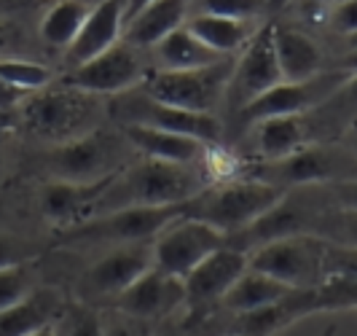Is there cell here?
<instances>
[{
	"mask_svg": "<svg viewBox=\"0 0 357 336\" xmlns=\"http://www.w3.org/2000/svg\"><path fill=\"white\" fill-rule=\"evenodd\" d=\"M210 183H213V175H210L207 161L204 164H172V161L151 159V156L137 154V159H129L107 180L102 194L94 202L91 215L119 210V207L185 205Z\"/></svg>",
	"mask_w": 357,
	"mask_h": 336,
	"instance_id": "obj_1",
	"label": "cell"
},
{
	"mask_svg": "<svg viewBox=\"0 0 357 336\" xmlns=\"http://www.w3.org/2000/svg\"><path fill=\"white\" fill-rule=\"evenodd\" d=\"M248 266L296 291H306L333 275L355 272V245H341L314 234H290L255 245L248 253Z\"/></svg>",
	"mask_w": 357,
	"mask_h": 336,
	"instance_id": "obj_2",
	"label": "cell"
},
{
	"mask_svg": "<svg viewBox=\"0 0 357 336\" xmlns=\"http://www.w3.org/2000/svg\"><path fill=\"white\" fill-rule=\"evenodd\" d=\"M102 97L81 92L59 78L19 100V122L38 140L59 145L102 126Z\"/></svg>",
	"mask_w": 357,
	"mask_h": 336,
	"instance_id": "obj_3",
	"label": "cell"
},
{
	"mask_svg": "<svg viewBox=\"0 0 357 336\" xmlns=\"http://www.w3.org/2000/svg\"><path fill=\"white\" fill-rule=\"evenodd\" d=\"M282 194L285 189L258 177L213 180L207 189L185 202V212L223 231L226 237H234L252 226L258 218H264L282 199Z\"/></svg>",
	"mask_w": 357,
	"mask_h": 336,
	"instance_id": "obj_4",
	"label": "cell"
},
{
	"mask_svg": "<svg viewBox=\"0 0 357 336\" xmlns=\"http://www.w3.org/2000/svg\"><path fill=\"white\" fill-rule=\"evenodd\" d=\"M129 143L121 132H113L105 126H97L75 140L52 145L46 154L43 167L54 180H70V183H97L116 175L124 167V151Z\"/></svg>",
	"mask_w": 357,
	"mask_h": 336,
	"instance_id": "obj_5",
	"label": "cell"
},
{
	"mask_svg": "<svg viewBox=\"0 0 357 336\" xmlns=\"http://www.w3.org/2000/svg\"><path fill=\"white\" fill-rule=\"evenodd\" d=\"M258 173L252 177L266 180L280 189H301V186H328V183H344L355 180L357 159L355 151L333 143H312L304 145L282 159L261 161L255 167Z\"/></svg>",
	"mask_w": 357,
	"mask_h": 336,
	"instance_id": "obj_6",
	"label": "cell"
},
{
	"mask_svg": "<svg viewBox=\"0 0 357 336\" xmlns=\"http://www.w3.org/2000/svg\"><path fill=\"white\" fill-rule=\"evenodd\" d=\"M231 68L234 57H223L213 65L188 68V71L151 68L137 89H143L148 97L159 100L164 105L197 110V113H215V108L226 100Z\"/></svg>",
	"mask_w": 357,
	"mask_h": 336,
	"instance_id": "obj_7",
	"label": "cell"
},
{
	"mask_svg": "<svg viewBox=\"0 0 357 336\" xmlns=\"http://www.w3.org/2000/svg\"><path fill=\"white\" fill-rule=\"evenodd\" d=\"M185 205L172 207H119L97 212L86 221L62 229L59 237L68 245H121V242H153L172 218H178Z\"/></svg>",
	"mask_w": 357,
	"mask_h": 336,
	"instance_id": "obj_8",
	"label": "cell"
},
{
	"mask_svg": "<svg viewBox=\"0 0 357 336\" xmlns=\"http://www.w3.org/2000/svg\"><path fill=\"white\" fill-rule=\"evenodd\" d=\"M110 113L119 119V124H137L164 132H178L188 135L207 145L223 143V126L215 113H197V110H183V108L164 105L159 100L148 97L143 89H129L113 97Z\"/></svg>",
	"mask_w": 357,
	"mask_h": 336,
	"instance_id": "obj_9",
	"label": "cell"
},
{
	"mask_svg": "<svg viewBox=\"0 0 357 336\" xmlns=\"http://www.w3.org/2000/svg\"><path fill=\"white\" fill-rule=\"evenodd\" d=\"M226 242L229 237L223 231H218L215 226L183 210L153 237L151 242L153 266L169 277L183 280L199 261H204L210 253H215Z\"/></svg>",
	"mask_w": 357,
	"mask_h": 336,
	"instance_id": "obj_10",
	"label": "cell"
},
{
	"mask_svg": "<svg viewBox=\"0 0 357 336\" xmlns=\"http://www.w3.org/2000/svg\"><path fill=\"white\" fill-rule=\"evenodd\" d=\"M352 81H355V68H336V71L325 68L306 81H280L277 87H271L261 97L248 103L239 113H242L245 126L255 124L261 119H271V116L306 113L312 108L322 105L325 100H331L336 92H341Z\"/></svg>",
	"mask_w": 357,
	"mask_h": 336,
	"instance_id": "obj_11",
	"label": "cell"
},
{
	"mask_svg": "<svg viewBox=\"0 0 357 336\" xmlns=\"http://www.w3.org/2000/svg\"><path fill=\"white\" fill-rule=\"evenodd\" d=\"M148 71H151L148 54L119 41L102 54L91 57L89 62L59 75V81L97 97H116L121 92L140 87Z\"/></svg>",
	"mask_w": 357,
	"mask_h": 336,
	"instance_id": "obj_12",
	"label": "cell"
},
{
	"mask_svg": "<svg viewBox=\"0 0 357 336\" xmlns=\"http://www.w3.org/2000/svg\"><path fill=\"white\" fill-rule=\"evenodd\" d=\"M151 266H153L151 242H121V245H110L105 256L97 258L84 272L81 301H89L94 307L97 304L107 307L124 288H129Z\"/></svg>",
	"mask_w": 357,
	"mask_h": 336,
	"instance_id": "obj_13",
	"label": "cell"
},
{
	"mask_svg": "<svg viewBox=\"0 0 357 336\" xmlns=\"http://www.w3.org/2000/svg\"><path fill=\"white\" fill-rule=\"evenodd\" d=\"M282 81L280 68H277V57H274V43H271V24H264L261 30H255L250 41L245 43V49L234 57L231 78L226 89V100L236 110L252 103L255 97H261L264 92L277 87Z\"/></svg>",
	"mask_w": 357,
	"mask_h": 336,
	"instance_id": "obj_14",
	"label": "cell"
},
{
	"mask_svg": "<svg viewBox=\"0 0 357 336\" xmlns=\"http://www.w3.org/2000/svg\"><path fill=\"white\" fill-rule=\"evenodd\" d=\"M245 269H248V250L234 248L231 242L220 245L183 277V293H185L183 309L188 312L213 309Z\"/></svg>",
	"mask_w": 357,
	"mask_h": 336,
	"instance_id": "obj_15",
	"label": "cell"
},
{
	"mask_svg": "<svg viewBox=\"0 0 357 336\" xmlns=\"http://www.w3.org/2000/svg\"><path fill=\"white\" fill-rule=\"evenodd\" d=\"M183 304H185L183 280L169 277V275L159 272L156 266H151L129 288H124L107 307H116V309H121L132 318L159 323V320L169 318L172 312L183 309Z\"/></svg>",
	"mask_w": 357,
	"mask_h": 336,
	"instance_id": "obj_16",
	"label": "cell"
},
{
	"mask_svg": "<svg viewBox=\"0 0 357 336\" xmlns=\"http://www.w3.org/2000/svg\"><path fill=\"white\" fill-rule=\"evenodd\" d=\"M124 33V0H100L97 6H89V14L84 19L78 36L73 38V43L62 52L65 68L73 71L84 62H89L91 57L102 54L113 43L121 41Z\"/></svg>",
	"mask_w": 357,
	"mask_h": 336,
	"instance_id": "obj_17",
	"label": "cell"
},
{
	"mask_svg": "<svg viewBox=\"0 0 357 336\" xmlns=\"http://www.w3.org/2000/svg\"><path fill=\"white\" fill-rule=\"evenodd\" d=\"M110 177L97 183H70V180L49 177L38 191V210L43 215V221H49L56 231L70 229L75 224L86 221Z\"/></svg>",
	"mask_w": 357,
	"mask_h": 336,
	"instance_id": "obj_18",
	"label": "cell"
},
{
	"mask_svg": "<svg viewBox=\"0 0 357 336\" xmlns=\"http://www.w3.org/2000/svg\"><path fill=\"white\" fill-rule=\"evenodd\" d=\"M121 135L129 143V148L137 151L140 156L172 161V164H204L210 151L218 148V145H207L197 138H188V135L137 124H121Z\"/></svg>",
	"mask_w": 357,
	"mask_h": 336,
	"instance_id": "obj_19",
	"label": "cell"
},
{
	"mask_svg": "<svg viewBox=\"0 0 357 336\" xmlns=\"http://www.w3.org/2000/svg\"><path fill=\"white\" fill-rule=\"evenodd\" d=\"M271 43H274V57H277L282 81H306L325 71L322 49L304 30L271 24Z\"/></svg>",
	"mask_w": 357,
	"mask_h": 336,
	"instance_id": "obj_20",
	"label": "cell"
},
{
	"mask_svg": "<svg viewBox=\"0 0 357 336\" xmlns=\"http://www.w3.org/2000/svg\"><path fill=\"white\" fill-rule=\"evenodd\" d=\"M185 19H188V0H153L132 19H126L121 41L140 52H148L167 33L178 30Z\"/></svg>",
	"mask_w": 357,
	"mask_h": 336,
	"instance_id": "obj_21",
	"label": "cell"
},
{
	"mask_svg": "<svg viewBox=\"0 0 357 336\" xmlns=\"http://www.w3.org/2000/svg\"><path fill=\"white\" fill-rule=\"evenodd\" d=\"M290 293H296V288H290V285L280 283V280H274L264 272H255V269L248 266L236 277V283L223 293L220 307L229 315H248V312H258V309L280 304Z\"/></svg>",
	"mask_w": 357,
	"mask_h": 336,
	"instance_id": "obj_22",
	"label": "cell"
},
{
	"mask_svg": "<svg viewBox=\"0 0 357 336\" xmlns=\"http://www.w3.org/2000/svg\"><path fill=\"white\" fill-rule=\"evenodd\" d=\"M145 54H148L151 68H156V71H188V68H204V65L223 59L215 52H210L185 24L167 33Z\"/></svg>",
	"mask_w": 357,
	"mask_h": 336,
	"instance_id": "obj_23",
	"label": "cell"
},
{
	"mask_svg": "<svg viewBox=\"0 0 357 336\" xmlns=\"http://www.w3.org/2000/svg\"><path fill=\"white\" fill-rule=\"evenodd\" d=\"M62 296L54 288H36L27 299L0 309V336H30L38 328L52 326L56 312L62 309Z\"/></svg>",
	"mask_w": 357,
	"mask_h": 336,
	"instance_id": "obj_24",
	"label": "cell"
},
{
	"mask_svg": "<svg viewBox=\"0 0 357 336\" xmlns=\"http://www.w3.org/2000/svg\"><path fill=\"white\" fill-rule=\"evenodd\" d=\"M183 24L218 57H236L245 49V43L250 41L252 33H255V30H250V22L202 14V11L188 17Z\"/></svg>",
	"mask_w": 357,
	"mask_h": 336,
	"instance_id": "obj_25",
	"label": "cell"
},
{
	"mask_svg": "<svg viewBox=\"0 0 357 336\" xmlns=\"http://www.w3.org/2000/svg\"><path fill=\"white\" fill-rule=\"evenodd\" d=\"M86 14H89L86 0H54L40 17L38 36L46 46H52L56 52H65L73 43V38L78 36Z\"/></svg>",
	"mask_w": 357,
	"mask_h": 336,
	"instance_id": "obj_26",
	"label": "cell"
},
{
	"mask_svg": "<svg viewBox=\"0 0 357 336\" xmlns=\"http://www.w3.org/2000/svg\"><path fill=\"white\" fill-rule=\"evenodd\" d=\"M56 73L36 59L22 57H0V87L11 89L17 94H33L38 89L49 87Z\"/></svg>",
	"mask_w": 357,
	"mask_h": 336,
	"instance_id": "obj_27",
	"label": "cell"
},
{
	"mask_svg": "<svg viewBox=\"0 0 357 336\" xmlns=\"http://www.w3.org/2000/svg\"><path fill=\"white\" fill-rule=\"evenodd\" d=\"M54 336H102L100 307L89 301H65L52 320Z\"/></svg>",
	"mask_w": 357,
	"mask_h": 336,
	"instance_id": "obj_28",
	"label": "cell"
},
{
	"mask_svg": "<svg viewBox=\"0 0 357 336\" xmlns=\"http://www.w3.org/2000/svg\"><path fill=\"white\" fill-rule=\"evenodd\" d=\"M36 269L33 261H22L0 269V309H8L27 299L36 291Z\"/></svg>",
	"mask_w": 357,
	"mask_h": 336,
	"instance_id": "obj_29",
	"label": "cell"
},
{
	"mask_svg": "<svg viewBox=\"0 0 357 336\" xmlns=\"http://www.w3.org/2000/svg\"><path fill=\"white\" fill-rule=\"evenodd\" d=\"M207 312H188L178 309L169 318L153 323V336H226L218 326H207Z\"/></svg>",
	"mask_w": 357,
	"mask_h": 336,
	"instance_id": "obj_30",
	"label": "cell"
},
{
	"mask_svg": "<svg viewBox=\"0 0 357 336\" xmlns=\"http://www.w3.org/2000/svg\"><path fill=\"white\" fill-rule=\"evenodd\" d=\"M202 14H215V17L239 19V22H252L261 14H266V0H202L199 6Z\"/></svg>",
	"mask_w": 357,
	"mask_h": 336,
	"instance_id": "obj_31",
	"label": "cell"
},
{
	"mask_svg": "<svg viewBox=\"0 0 357 336\" xmlns=\"http://www.w3.org/2000/svg\"><path fill=\"white\" fill-rule=\"evenodd\" d=\"M100 320H102V336H153V323L132 318L116 307H102Z\"/></svg>",
	"mask_w": 357,
	"mask_h": 336,
	"instance_id": "obj_32",
	"label": "cell"
},
{
	"mask_svg": "<svg viewBox=\"0 0 357 336\" xmlns=\"http://www.w3.org/2000/svg\"><path fill=\"white\" fill-rule=\"evenodd\" d=\"M22 261H33L30 248L19 237H14V234L0 231V269L11 264H22Z\"/></svg>",
	"mask_w": 357,
	"mask_h": 336,
	"instance_id": "obj_33",
	"label": "cell"
},
{
	"mask_svg": "<svg viewBox=\"0 0 357 336\" xmlns=\"http://www.w3.org/2000/svg\"><path fill=\"white\" fill-rule=\"evenodd\" d=\"M331 27L339 33V36H355L357 30V14H355V0H344L331 6V14H328Z\"/></svg>",
	"mask_w": 357,
	"mask_h": 336,
	"instance_id": "obj_34",
	"label": "cell"
},
{
	"mask_svg": "<svg viewBox=\"0 0 357 336\" xmlns=\"http://www.w3.org/2000/svg\"><path fill=\"white\" fill-rule=\"evenodd\" d=\"M14 41H17V30L6 19H0V57H6V54L11 52Z\"/></svg>",
	"mask_w": 357,
	"mask_h": 336,
	"instance_id": "obj_35",
	"label": "cell"
},
{
	"mask_svg": "<svg viewBox=\"0 0 357 336\" xmlns=\"http://www.w3.org/2000/svg\"><path fill=\"white\" fill-rule=\"evenodd\" d=\"M148 3H153V0H124V22L126 19H132L140 8H145Z\"/></svg>",
	"mask_w": 357,
	"mask_h": 336,
	"instance_id": "obj_36",
	"label": "cell"
},
{
	"mask_svg": "<svg viewBox=\"0 0 357 336\" xmlns=\"http://www.w3.org/2000/svg\"><path fill=\"white\" fill-rule=\"evenodd\" d=\"M290 3H293V0H266V8L268 11H282Z\"/></svg>",
	"mask_w": 357,
	"mask_h": 336,
	"instance_id": "obj_37",
	"label": "cell"
},
{
	"mask_svg": "<svg viewBox=\"0 0 357 336\" xmlns=\"http://www.w3.org/2000/svg\"><path fill=\"white\" fill-rule=\"evenodd\" d=\"M30 336H54V331H52V326H43V328H38L36 334H30Z\"/></svg>",
	"mask_w": 357,
	"mask_h": 336,
	"instance_id": "obj_38",
	"label": "cell"
},
{
	"mask_svg": "<svg viewBox=\"0 0 357 336\" xmlns=\"http://www.w3.org/2000/svg\"><path fill=\"white\" fill-rule=\"evenodd\" d=\"M320 3H325V6H336V3H344V0H320Z\"/></svg>",
	"mask_w": 357,
	"mask_h": 336,
	"instance_id": "obj_39",
	"label": "cell"
},
{
	"mask_svg": "<svg viewBox=\"0 0 357 336\" xmlns=\"http://www.w3.org/2000/svg\"><path fill=\"white\" fill-rule=\"evenodd\" d=\"M226 336H242V334H226Z\"/></svg>",
	"mask_w": 357,
	"mask_h": 336,
	"instance_id": "obj_40",
	"label": "cell"
}]
</instances>
